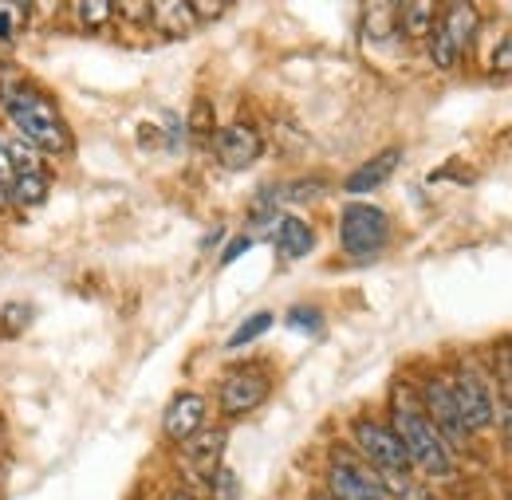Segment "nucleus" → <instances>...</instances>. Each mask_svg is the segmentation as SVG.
Returning a JSON list of instances; mask_svg holds the SVG:
<instances>
[{"mask_svg": "<svg viewBox=\"0 0 512 500\" xmlns=\"http://www.w3.org/2000/svg\"><path fill=\"white\" fill-rule=\"evenodd\" d=\"M477 32V8L473 4H449L446 12L438 16L434 32H430V60L434 67H453L461 60V52L469 48Z\"/></svg>", "mask_w": 512, "mask_h": 500, "instance_id": "39448f33", "label": "nucleus"}, {"mask_svg": "<svg viewBox=\"0 0 512 500\" xmlns=\"http://www.w3.org/2000/svg\"><path fill=\"white\" fill-rule=\"evenodd\" d=\"M213 154L225 170H249L264 154V138L249 123H229L213 134Z\"/></svg>", "mask_w": 512, "mask_h": 500, "instance_id": "1a4fd4ad", "label": "nucleus"}, {"mask_svg": "<svg viewBox=\"0 0 512 500\" xmlns=\"http://www.w3.org/2000/svg\"><path fill=\"white\" fill-rule=\"evenodd\" d=\"M402 166V150L398 146H386V150H379L375 158H367L359 170H351L347 174V182H343V189L351 193V197H359V193H371V189L386 186L390 178H394V170Z\"/></svg>", "mask_w": 512, "mask_h": 500, "instance_id": "f8f14e48", "label": "nucleus"}, {"mask_svg": "<svg viewBox=\"0 0 512 500\" xmlns=\"http://www.w3.org/2000/svg\"><path fill=\"white\" fill-rule=\"evenodd\" d=\"M489 71H497V75H509L512 71V32L493 48V56H489Z\"/></svg>", "mask_w": 512, "mask_h": 500, "instance_id": "5701e85b", "label": "nucleus"}, {"mask_svg": "<svg viewBox=\"0 0 512 500\" xmlns=\"http://www.w3.org/2000/svg\"><path fill=\"white\" fill-rule=\"evenodd\" d=\"M339 245L351 260H371L390 245V217L371 201H351L339 213Z\"/></svg>", "mask_w": 512, "mask_h": 500, "instance_id": "7ed1b4c3", "label": "nucleus"}, {"mask_svg": "<svg viewBox=\"0 0 512 500\" xmlns=\"http://www.w3.org/2000/svg\"><path fill=\"white\" fill-rule=\"evenodd\" d=\"M0 103L8 111V119L16 123L20 138H28L40 154H71L75 138L67 130L60 107L32 83L24 79H0Z\"/></svg>", "mask_w": 512, "mask_h": 500, "instance_id": "f257e3e1", "label": "nucleus"}, {"mask_svg": "<svg viewBox=\"0 0 512 500\" xmlns=\"http://www.w3.org/2000/svg\"><path fill=\"white\" fill-rule=\"evenodd\" d=\"M225 445H229V434L221 430V426H213V430H201V434H193L190 441H182V449H186V461H190L197 473H213L217 465H221V457H225Z\"/></svg>", "mask_w": 512, "mask_h": 500, "instance_id": "ddd939ff", "label": "nucleus"}, {"mask_svg": "<svg viewBox=\"0 0 512 500\" xmlns=\"http://www.w3.org/2000/svg\"><path fill=\"white\" fill-rule=\"evenodd\" d=\"M288 323H292L296 331H320L323 315L316 312V308H292V312H288Z\"/></svg>", "mask_w": 512, "mask_h": 500, "instance_id": "4be33fe9", "label": "nucleus"}, {"mask_svg": "<svg viewBox=\"0 0 512 500\" xmlns=\"http://www.w3.org/2000/svg\"><path fill=\"white\" fill-rule=\"evenodd\" d=\"M312 249H316L312 225H308L304 217H296V213L280 217V225H276V252H280L284 260H304Z\"/></svg>", "mask_w": 512, "mask_h": 500, "instance_id": "4468645a", "label": "nucleus"}, {"mask_svg": "<svg viewBox=\"0 0 512 500\" xmlns=\"http://www.w3.org/2000/svg\"><path fill=\"white\" fill-rule=\"evenodd\" d=\"M170 500H197V497H193V493H186V489H182V493H174V497H170Z\"/></svg>", "mask_w": 512, "mask_h": 500, "instance_id": "c756f323", "label": "nucleus"}, {"mask_svg": "<svg viewBox=\"0 0 512 500\" xmlns=\"http://www.w3.org/2000/svg\"><path fill=\"white\" fill-rule=\"evenodd\" d=\"M150 16L162 24V28H174V32H182V28H190L193 24V12L190 4H150Z\"/></svg>", "mask_w": 512, "mask_h": 500, "instance_id": "a211bd4d", "label": "nucleus"}, {"mask_svg": "<svg viewBox=\"0 0 512 500\" xmlns=\"http://www.w3.org/2000/svg\"><path fill=\"white\" fill-rule=\"evenodd\" d=\"M351 434H355V445H359V453L367 457V465L379 473V477H406L414 465H410V457H406V449H402V441L398 434L383 426V422H375V418H359L355 426H351Z\"/></svg>", "mask_w": 512, "mask_h": 500, "instance_id": "20e7f679", "label": "nucleus"}, {"mask_svg": "<svg viewBox=\"0 0 512 500\" xmlns=\"http://www.w3.org/2000/svg\"><path fill=\"white\" fill-rule=\"evenodd\" d=\"M28 304H8V308H4V319H0V327H4V331H20V327H24V323H28Z\"/></svg>", "mask_w": 512, "mask_h": 500, "instance_id": "393cba45", "label": "nucleus"}, {"mask_svg": "<svg viewBox=\"0 0 512 500\" xmlns=\"http://www.w3.org/2000/svg\"><path fill=\"white\" fill-rule=\"evenodd\" d=\"M268 375L260 371V367H241V371H233V375L221 382V394H217V402H221V414L225 418H245V414H253L256 406H264V398H268Z\"/></svg>", "mask_w": 512, "mask_h": 500, "instance_id": "6e6552de", "label": "nucleus"}, {"mask_svg": "<svg viewBox=\"0 0 512 500\" xmlns=\"http://www.w3.org/2000/svg\"><path fill=\"white\" fill-rule=\"evenodd\" d=\"M71 12H75L87 28H103V24L115 16V4H75Z\"/></svg>", "mask_w": 512, "mask_h": 500, "instance_id": "aec40b11", "label": "nucleus"}, {"mask_svg": "<svg viewBox=\"0 0 512 500\" xmlns=\"http://www.w3.org/2000/svg\"><path fill=\"white\" fill-rule=\"evenodd\" d=\"M438 24V8L434 4H402L398 8V28L406 36H430Z\"/></svg>", "mask_w": 512, "mask_h": 500, "instance_id": "dca6fc26", "label": "nucleus"}, {"mask_svg": "<svg viewBox=\"0 0 512 500\" xmlns=\"http://www.w3.org/2000/svg\"><path fill=\"white\" fill-rule=\"evenodd\" d=\"M272 327V312H256V315H249L233 335H229V347H245V343H253V339H260L264 331Z\"/></svg>", "mask_w": 512, "mask_h": 500, "instance_id": "6ab92c4d", "label": "nucleus"}, {"mask_svg": "<svg viewBox=\"0 0 512 500\" xmlns=\"http://www.w3.org/2000/svg\"><path fill=\"white\" fill-rule=\"evenodd\" d=\"M449 390H453V402H457V414H461V426L473 434V430H485L493 426L497 418V398L489 390V382L477 375V371H457L449 378Z\"/></svg>", "mask_w": 512, "mask_h": 500, "instance_id": "0eeeda50", "label": "nucleus"}, {"mask_svg": "<svg viewBox=\"0 0 512 500\" xmlns=\"http://www.w3.org/2000/svg\"><path fill=\"white\" fill-rule=\"evenodd\" d=\"M4 205H8V189L0 186V209H4Z\"/></svg>", "mask_w": 512, "mask_h": 500, "instance_id": "7c9ffc66", "label": "nucleus"}, {"mask_svg": "<svg viewBox=\"0 0 512 500\" xmlns=\"http://www.w3.org/2000/svg\"><path fill=\"white\" fill-rule=\"evenodd\" d=\"M205 414H209L205 394H197V390H178V394L170 398L166 414H162V430H166L170 441H190L193 434L205 430Z\"/></svg>", "mask_w": 512, "mask_h": 500, "instance_id": "9b49d317", "label": "nucleus"}, {"mask_svg": "<svg viewBox=\"0 0 512 500\" xmlns=\"http://www.w3.org/2000/svg\"><path fill=\"white\" fill-rule=\"evenodd\" d=\"M20 16H24V8L0 4V40H12V36L20 32Z\"/></svg>", "mask_w": 512, "mask_h": 500, "instance_id": "b1692460", "label": "nucleus"}, {"mask_svg": "<svg viewBox=\"0 0 512 500\" xmlns=\"http://www.w3.org/2000/svg\"><path fill=\"white\" fill-rule=\"evenodd\" d=\"M249 249H253V237H233V241H229V249L221 252V264L229 268V264H233L241 252H249Z\"/></svg>", "mask_w": 512, "mask_h": 500, "instance_id": "a878e982", "label": "nucleus"}, {"mask_svg": "<svg viewBox=\"0 0 512 500\" xmlns=\"http://www.w3.org/2000/svg\"><path fill=\"white\" fill-rule=\"evenodd\" d=\"M327 493L335 500H390L383 477L367 461L347 457V453L331 457V465H327Z\"/></svg>", "mask_w": 512, "mask_h": 500, "instance_id": "423d86ee", "label": "nucleus"}, {"mask_svg": "<svg viewBox=\"0 0 512 500\" xmlns=\"http://www.w3.org/2000/svg\"><path fill=\"white\" fill-rule=\"evenodd\" d=\"M193 20H217V16H225L229 12V4H190Z\"/></svg>", "mask_w": 512, "mask_h": 500, "instance_id": "cd10ccee", "label": "nucleus"}, {"mask_svg": "<svg viewBox=\"0 0 512 500\" xmlns=\"http://www.w3.org/2000/svg\"><path fill=\"white\" fill-rule=\"evenodd\" d=\"M386 493H390V500H430L414 481H410V473L406 477H383Z\"/></svg>", "mask_w": 512, "mask_h": 500, "instance_id": "412c9836", "label": "nucleus"}, {"mask_svg": "<svg viewBox=\"0 0 512 500\" xmlns=\"http://www.w3.org/2000/svg\"><path fill=\"white\" fill-rule=\"evenodd\" d=\"M48 186H52L48 170H28V174H16V182H12V189H8V201H12V205H20V209L44 205Z\"/></svg>", "mask_w": 512, "mask_h": 500, "instance_id": "2eb2a0df", "label": "nucleus"}, {"mask_svg": "<svg viewBox=\"0 0 512 500\" xmlns=\"http://www.w3.org/2000/svg\"><path fill=\"white\" fill-rule=\"evenodd\" d=\"M312 500H335V497H331V493H327V489H323V493H316V497H312Z\"/></svg>", "mask_w": 512, "mask_h": 500, "instance_id": "2f4dec72", "label": "nucleus"}, {"mask_svg": "<svg viewBox=\"0 0 512 500\" xmlns=\"http://www.w3.org/2000/svg\"><path fill=\"white\" fill-rule=\"evenodd\" d=\"M390 430L398 434L414 469H422L426 477H449L453 473V453H449L446 438L434 430L426 410L418 402H410L406 394H398L394 406H390Z\"/></svg>", "mask_w": 512, "mask_h": 500, "instance_id": "f03ea898", "label": "nucleus"}, {"mask_svg": "<svg viewBox=\"0 0 512 500\" xmlns=\"http://www.w3.org/2000/svg\"><path fill=\"white\" fill-rule=\"evenodd\" d=\"M422 410H426V418L434 422V430L446 438V445H461V441L469 438V430L461 426V414H457L449 378H430V382L422 386Z\"/></svg>", "mask_w": 512, "mask_h": 500, "instance_id": "9d476101", "label": "nucleus"}, {"mask_svg": "<svg viewBox=\"0 0 512 500\" xmlns=\"http://www.w3.org/2000/svg\"><path fill=\"white\" fill-rule=\"evenodd\" d=\"M505 441L512 449V398H505Z\"/></svg>", "mask_w": 512, "mask_h": 500, "instance_id": "c85d7f7f", "label": "nucleus"}, {"mask_svg": "<svg viewBox=\"0 0 512 500\" xmlns=\"http://www.w3.org/2000/svg\"><path fill=\"white\" fill-rule=\"evenodd\" d=\"M209 493L213 500H241V477L233 473V465H217L209 473Z\"/></svg>", "mask_w": 512, "mask_h": 500, "instance_id": "f3484780", "label": "nucleus"}, {"mask_svg": "<svg viewBox=\"0 0 512 500\" xmlns=\"http://www.w3.org/2000/svg\"><path fill=\"white\" fill-rule=\"evenodd\" d=\"M12 182H16V170H12V158H8V146H4V138H0V186L12 189ZM12 205V201H8Z\"/></svg>", "mask_w": 512, "mask_h": 500, "instance_id": "bb28decb", "label": "nucleus"}]
</instances>
